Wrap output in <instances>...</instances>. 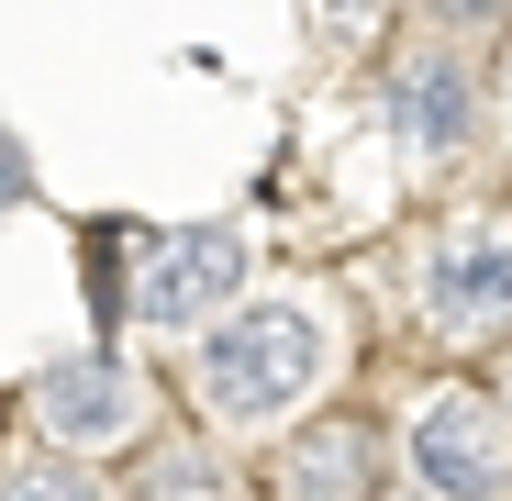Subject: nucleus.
Listing matches in <instances>:
<instances>
[{"mask_svg": "<svg viewBox=\"0 0 512 501\" xmlns=\"http://www.w3.org/2000/svg\"><path fill=\"white\" fill-rule=\"evenodd\" d=\"M234 290H245V234L234 223H179V234H156L134 257V290L123 301L156 334H201V323L234 312Z\"/></svg>", "mask_w": 512, "mask_h": 501, "instance_id": "obj_3", "label": "nucleus"}, {"mask_svg": "<svg viewBox=\"0 0 512 501\" xmlns=\"http://www.w3.org/2000/svg\"><path fill=\"white\" fill-rule=\"evenodd\" d=\"M401 446H412V490H435V501H512V412L490 390H435Z\"/></svg>", "mask_w": 512, "mask_h": 501, "instance_id": "obj_4", "label": "nucleus"}, {"mask_svg": "<svg viewBox=\"0 0 512 501\" xmlns=\"http://www.w3.org/2000/svg\"><path fill=\"white\" fill-rule=\"evenodd\" d=\"M379 12H390V0H312V23H323L334 45H357V34H368Z\"/></svg>", "mask_w": 512, "mask_h": 501, "instance_id": "obj_10", "label": "nucleus"}, {"mask_svg": "<svg viewBox=\"0 0 512 501\" xmlns=\"http://www.w3.org/2000/svg\"><path fill=\"white\" fill-rule=\"evenodd\" d=\"M145 501H234V479H223L212 446H156L145 457Z\"/></svg>", "mask_w": 512, "mask_h": 501, "instance_id": "obj_8", "label": "nucleus"}, {"mask_svg": "<svg viewBox=\"0 0 512 501\" xmlns=\"http://www.w3.org/2000/svg\"><path fill=\"white\" fill-rule=\"evenodd\" d=\"M501 412H512V368H501Z\"/></svg>", "mask_w": 512, "mask_h": 501, "instance_id": "obj_12", "label": "nucleus"}, {"mask_svg": "<svg viewBox=\"0 0 512 501\" xmlns=\"http://www.w3.org/2000/svg\"><path fill=\"white\" fill-rule=\"evenodd\" d=\"M412 301L423 323L446 334V346H479V334L512 323V223H446L435 245H423V268H412Z\"/></svg>", "mask_w": 512, "mask_h": 501, "instance_id": "obj_5", "label": "nucleus"}, {"mask_svg": "<svg viewBox=\"0 0 512 501\" xmlns=\"http://www.w3.org/2000/svg\"><path fill=\"white\" fill-rule=\"evenodd\" d=\"M401 501H435V490H401Z\"/></svg>", "mask_w": 512, "mask_h": 501, "instance_id": "obj_13", "label": "nucleus"}, {"mask_svg": "<svg viewBox=\"0 0 512 501\" xmlns=\"http://www.w3.org/2000/svg\"><path fill=\"white\" fill-rule=\"evenodd\" d=\"M368 479H379V435L368 424H312L279 457V501H368Z\"/></svg>", "mask_w": 512, "mask_h": 501, "instance_id": "obj_7", "label": "nucleus"}, {"mask_svg": "<svg viewBox=\"0 0 512 501\" xmlns=\"http://www.w3.org/2000/svg\"><path fill=\"white\" fill-rule=\"evenodd\" d=\"M379 112H390V134H401L412 156H457L468 123H479V78H468L457 56H401V67L379 78Z\"/></svg>", "mask_w": 512, "mask_h": 501, "instance_id": "obj_6", "label": "nucleus"}, {"mask_svg": "<svg viewBox=\"0 0 512 501\" xmlns=\"http://www.w3.org/2000/svg\"><path fill=\"white\" fill-rule=\"evenodd\" d=\"M334 379V312L301 301V290H268V301H234L223 323L190 334V401L212 424H290V412Z\"/></svg>", "mask_w": 512, "mask_h": 501, "instance_id": "obj_1", "label": "nucleus"}, {"mask_svg": "<svg viewBox=\"0 0 512 501\" xmlns=\"http://www.w3.org/2000/svg\"><path fill=\"white\" fill-rule=\"evenodd\" d=\"M23 412H34V435H45L56 457H134V446L156 435V390H145V368L112 357V346L45 357L34 390H23Z\"/></svg>", "mask_w": 512, "mask_h": 501, "instance_id": "obj_2", "label": "nucleus"}, {"mask_svg": "<svg viewBox=\"0 0 512 501\" xmlns=\"http://www.w3.org/2000/svg\"><path fill=\"white\" fill-rule=\"evenodd\" d=\"M501 123H512V45H501Z\"/></svg>", "mask_w": 512, "mask_h": 501, "instance_id": "obj_11", "label": "nucleus"}, {"mask_svg": "<svg viewBox=\"0 0 512 501\" xmlns=\"http://www.w3.org/2000/svg\"><path fill=\"white\" fill-rule=\"evenodd\" d=\"M0 501H112L101 468H78V457H23L12 479H0Z\"/></svg>", "mask_w": 512, "mask_h": 501, "instance_id": "obj_9", "label": "nucleus"}]
</instances>
